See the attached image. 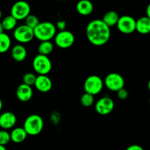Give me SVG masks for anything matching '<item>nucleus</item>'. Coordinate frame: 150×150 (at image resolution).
<instances>
[{
  "label": "nucleus",
  "mask_w": 150,
  "mask_h": 150,
  "mask_svg": "<svg viewBox=\"0 0 150 150\" xmlns=\"http://www.w3.org/2000/svg\"><path fill=\"white\" fill-rule=\"evenodd\" d=\"M23 128L29 136H37L41 133L44 128V120L38 114H32L26 117Z\"/></svg>",
  "instance_id": "7ed1b4c3"
},
{
  "label": "nucleus",
  "mask_w": 150,
  "mask_h": 150,
  "mask_svg": "<svg viewBox=\"0 0 150 150\" xmlns=\"http://www.w3.org/2000/svg\"><path fill=\"white\" fill-rule=\"evenodd\" d=\"M80 103L84 107H91L94 103V97L88 93H84L81 96Z\"/></svg>",
  "instance_id": "b1692460"
},
{
  "label": "nucleus",
  "mask_w": 150,
  "mask_h": 150,
  "mask_svg": "<svg viewBox=\"0 0 150 150\" xmlns=\"http://www.w3.org/2000/svg\"><path fill=\"white\" fill-rule=\"evenodd\" d=\"M34 30L25 24L16 26L13 30V38L19 43L29 42L34 38Z\"/></svg>",
  "instance_id": "0eeeda50"
},
{
  "label": "nucleus",
  "mask_w": 150,
  "mask_h": 150,
  "mask_svg": "<svg viewBox=\"0 0 150 150\" xmlns=\"http://www.w3.org/2000/svg\"><path fill=\"white\" fill-rule=\"evenodd\" d=\"M27 136L23 127H16L10 133V139L14 143L20 144L24 142Z\"/></svg>",
  "instance_id": "a211bd4d"
},
{
  "label": "nucleus",
  "mask_w": 150,
  "mask_h": 150,
  "mask_svg": "<svg viewBox=\"0 0 150 150\" xmlns=\"http://www.w3.org/2000/svg\"><path fill=\"white\" fill-rule=\"evenodd\" d=\"M1 16H2V13H1V10H0V19H1Z\"/></svg>",
  "instance_id": "f704fd0d"
},
{
  "label": "nucleus",
  "mask_w": 150,
  "mask_h": 150,
  "mask_svg": "<svg viewBox=\"0 0 150 150\" xmlns=\"http://www.w3.org/2000/svg\"><path fill=\"white\" fill-rule=\"evenodd\" d=\"M104 84L112 92H118L124 86V79L117 73H110L104 79Z\"/></svg>",
  "instance_id": "1a4fd4ad"
},
{
  "label": "nucleus",
  "mask_w": 150,
  "mask_h": 150,
  "mask_svg": "<svg viewBox=\"0 0 150 150\" xmlns=\"http://www.w3.org/2000/svg\"><path fill=\"white\" fill-rule=\"evenodd\" d=\"M33 95L32 89L30 86L22 83L16 89V97L21 102H28L31 100Z\"/></svg>",
  "instance_id": "4468645a"
},
{
  "label": "nucleus",
  "mask_w": 150,
  "mask_h": 150,
  "mask_svg": "<svg viewBox=\"0 0 150 150\" xmlns=\"http://www.w3.org/2000/svg\"><path fill=\"white\" fill-rule=\"evenodd\" d=\"M35 87L39 92L46 93L49 92L52 88V81L47 76H39L36 78L35 83Z\"/></svg>",
  "instance_id": "ddd939ff"
},
{
  "label": "nucleus",
  "mask_w": 150,
  "mask_h": 150,
  "mask_svg": "<svg viewBox=\"0 0 150 150\" xmlns=\"http://www.w3.org/2000/svg\"><path fill=\"white\" fill-rule=\"evenodd\" d=\"M76 9L81 16H89L94 11V4L90 0H80L76 4Z\"/></svg>",
  "instance_id": "2eb2a0df"
},
{
  "label": "nucleus",
  "mask_w": 150,
  "mask_h": 150,
  "mask_svg": "<svg viewBox=\"0 0 150 150\" xmlns=\"http://www.w3.org/2000/svg\"><path fill=\"white\" fill-rule=\"evenodd\" d=\"M31 7L25 1H18L13 4L10 10V15L17 21L25 20L30 15Z\"/></svg>",
  "instance_id": "423d86ee"
},
{
  "label": "nucleus",
  "mask_w": 150,
  "mask_h": 150,
  "mask_svg": "<svg viewBox=\"0 0 150 150\" xmlns=\"http://www.w3.org/2000/svg\"><path fill=\"white\" fill-rule=\"evenodd\" d=\"M56 29L59 30V32L66 30V23L64 20H58L56 23Z\"/></svg>",
  "instance_id": "cd10ccee"
},
{
  "label": "nucleus",
  "mask_w": 150,
  "mask_h": 150,
  "mask_svg": "<svg viewBox=\"0 0 150 150\" xmlns=\"http://www.w3.org/2000/svg\"><path fill=\"white\" fill-rule=\"evenodd\" d=\"M146 16L150 18V3L147 5L146 9Z\"/></svg>",
  "instance_id": "c756f323"
},
{
  "label": "nucleus",
  "mask_w": 150,
  "mask_h": 150,
  "mask_svg": "<svg viewBox=\"0 0 150 150\" xmlns=\"http://www.w3.org/2000/svg\"><path fill=\"white\" fill-rule=\"evenodd\" d=\"M83 86L85 93L90 94L94 96V95H98L102 90L103 86H104V81L99 76L93 75V76H88L85 79Z\"/></svg>",
  "instance_id": "39448f33"
},
{
  "label": "nucleus",
  "mask_w": 150,
  "mask_h": 150,
  "mask_svg": "<svg viewBox=\"0 0 150 150\" xmlns=\"http://www.w3.org/2000/svg\"><path fill=\"white\" fill-rule=\"evenodd\" d=\"M147 86H148V89H149V90L150 91V80L149 81H148V84H147Z\"/></svg>",
  "instance_id": "72a5a7b5"
},
{
  "label": "nucleus",
  "mask_w": 150,
  "mask_h": 150,
  "mask_svg": "<svg viewBox=\"0 0 150 150\" xmlns=\"http://www.w3.org/2000/svg\"><path fill=\"white\" fill-rule=\"evenodd\" d=\"M25 23L24 24L26 26H29V28H31L32 29H35L37 26H38V24L40 23L39 19L35 15H29L27 17L25 18Z\"/></svg>",
  "instance_id": "5701e85b"
},
{
  "label": "nucleus",
  "mask_w": 150,
  "mask_h": 150,
  "mask_svg": "<svg viewBox=\"0 0 150 150\" xmlns=\"http://www.w3.org/2000/svg\"><path fill=\"white\" fill-rule=\"evenodd\" d=\"M135 31L142 35L150 33V18L146 16L140 17L138 20H136Z\"/></svg>",
  "instance_id": "f3484780"
},
{
  "label": "nucleus",
  "mask_w": 150,
  "mask_h": 150,
  "mask_svg": "<svg viewBox=\"0 0 150 150\" xmlns=\"http://www.w3.org/2000/svg\"><path fill=\"white\" fill-rule=\"evenodd\" d=\"M32 67L39 76H47L51 70L52 64L48 56L38 54L33 59Z\"/></svg>",
  "instance_id": "20e7f679"
},
{
  "label": "nucleus",
  "mask_w": 150,
  "mask_h": 150,
  "mask_svg": "<svg viewBox=\"0 0 150 150\" xmlns=\"http://www.w3.org/2000/svg\"><path fill=\"white\" fill-rule=\"evenodd\" d=\"M56 34L55 25L49 21L40 22L38 26L34 29V36L41 42L50 41L55 37Z\"/></svg>",
  "instance_id": "f03ea898"
},
{
  "label": "nucleus",
  "mask_w": 150,
  "mask_h": 150,
  "mask_svg": "<svg viewBox=\"0 0 150 150\" xmlns=\"http://www.w3.org/2000/svg\"><path fill=\"white\" fill-rule=\"evenodd\" d=\"M17 21L16 18L13 17L11 15L5 16L4 18L1 21V24H2L4 30L5 31H11L14 30L16 28V25H17Z\"/></svg>",
  "instance_id": "aec40b11"
},
{
  "label": "nucleus",
  "mask_w": 150,
  "mask_h": 150,
  "mask_svg": "<svg viewBox=\"0 0 150 150\" xmlns=\"http://www.w3.org/2000/svg\"><path fill=\"white\" fill-rule=\"evenodd\" d=\"M114 108V101L109 97L100 98L95 105V110L100 115H107L113 111Z\"/></svg>",
  "instance_id": "9b49d317"
},
{
  "label": "nucleus",
  "mask_w": 150,
  "mask_h": 150,
  "mask_svg": "<svg viewBox=\"0 0 150 150\" xmlns=\"http://www.w3.org/2000/svg\"><path fill=\"white\" fill-rule=\"evenodd\" d=\"M149 105H150V98H149Z\"/></svg>",
  "instance_id": "c9c22d12"
},
{
  "label": "nucleus",
  "mask_w": 150,
  "mask_h": 150,
  "mask_svg": "<svg viewBox=\"0 0 150 150\" xmlns=\"http://www.w3.org/2000/svg\"><path fill=\"white\" fill-rule=\"evenodd\" d=\"M17 122L16 116L11 111H5L0 114V127L6 130L11 129L16 125Z\"/></svg>",
  "instance_id": "f8f14e48"
},
{
  "label": "nucleus",
  "mask_w": 150,
  "mask_h": 150,
  "mask_svg": "<svg viewBox=\"0 0 150 150\" xmlns=\"http://www.w3.org/2000/svg\"><path fill=\"white\" fill-rule=\"evenodd\" d=\"M54 50V45L51 41H44L41 42L38 47V54L44 56H48Z\"/></svg>",
  "instance_id": "412c9836"
},
{
  "label": "nucleus",
  "mask_w": 150,
  "mask_h": 150,
  "mask_svg": "<svg viewBox=\"0 0 150 150\" xmlns=\"http://www.w3.org/2000/svg\"><path fill=\"white\" fill-rule=\"evenodd\" d=\"M119 18H120V16L118 14L117 12L114 11V10H110L103 16L101 20L107 26L110 28L111 26L117 25Z\"/></svg>",
  "instance_id": "6ab92c4d"
},
{
  "label": "nucleus",
  "mask_w": 150,
  "mask_h": 150,
  "mask_svg": "<svg viewBox=\"0 0 150 150\" xmlns=\"http://www.w3.org/2000/svg\"><path fill=\"white\" fill-rule=\"evenodd\" d=\"M128 92L126 89L123 88V89H120L117 92V96L118 98H119L121 100H126V98H128Z\"/></svg>",
  "instance_id": "bb28decb"
},
{
  "label": "nucleus",
  "mask_w": 150,
  "mask_h": 150,
  "mask_svg": "<svg viewBox=\"0 0 150 150\" xmlns=\"http://www.w3.org/2000/svg\"><path fill=\"white\" fill-rule=\"evenodd\" d=\"M11 46V39L6 33L0 34V54H4L10 49Z\"/></svg>",
  "instance_id": "4be33fe9"
},
{
  "label": "nucleus",
  "mask_w": 150,
  "mask_h": 150,
  "mask_svg": "<svg viewBox=\"0 0 150 150\" xmlns=\"http://www.w3.org/2000/svg\"><path fill=\"white\" fill-rule=\"evenodd\" d=\"M2 106H3V103H2V100H1V99L0 98V111H1V109H2Z\"/></svg>",
  "instance_id": "2f4dec72"
},
{
  "label": "nucleus",
  "mask_w": 150,
  "mask_h": 150,
  "mask_svg": "<svg viewBox=\"0 0 150 150\" xmlns=\"http://www.w3.org/2000/svg\"><path fill=\"white\" fill-rule=\"evenodd\" d=\"M110 29L101 19H95L88 23L86 27V36L92 45L101 46L109 41Z\"/></svg>",
  "instance_id": "f257e3e1"
},
{
  "label": "nucleus",
  "mask_w": 150,
  "mask_h": 150,
  "mask_svg": "<svg viewBox=\"0 0 150 150\" xmlns=\"http://www.w3.org/2000/svg\"><path fill=\"white\" fill-rule=\"evenodd\" d=\"M11 56L13 59L16 62H23L27 56L26 48L22 44L14 45L11 50Z\"/></svg>",
  "instance_id": "dca6fc26"
},
{
  "label": "nucleus",
  "mask_w": 150,
  "mask_h": 150,
  "mask_svg": "<svg viewBox=\"0 0 150 150\" xmlns=\"http://www.w3.org/2000/svg\"><path fill=\"white\" fill-rule=\"evenodd\" d=\"M126 150H144V148L142 146H141L140 145H137V144H133L131 145V146H128L126 148Z\"/></svg>",
  "instance_id": "c85d7f7f"
},
{
  "label": "nucleus",
  "mask_w": 150,
  "mask_h": 150,
  "mask_svg": "<svg viewBox=\"0 0 150 150\" xmlns=\"http://www.w3.org/2000/svg\"><path fill=\"white\" fill-rule=\"evenodd\" d=\"M10 141V133L7 130H0V145L5 146V145H7Z\"/></svg>",
  "instance_id": "a878e982"
},
{
  "label": "nucleus",
  "mask_w": 150,
  "mask_h": 150,
  "mask_svg": "<svg viewBox=\"0 0 150 150\" xmlns=\"http://www.w3.org/2000/svg\"><path fill=\"white\" fill-rule=\"evenodd\" d=\"M0 150H7V149H6V147L4 146L0 145Z\"/></svg>",
  "instance_id": "473e14b6"
},
{
  "label": "nucleus",
  "mask_w": 150,
  "mask_h": 150,
  "mask_svg": "<svg viewBox=\"0 0 150 150\" xmlns=\"http://www.w3.org/2000/svg\"><path fill=\"white\" fill-rule=\"evenodd\" d=\"M56 45L62 49H67L74 45L75 37L71 32L68 30L58 32L54 37Z\"/></svg>",
  "instance_id": "6e6552de"
},
{
  "label": "nucleus",
  "mask_w": 150,
  "mask_h": 150,
  "mask_svg": "<svg viewBox=\"0 0 150 150\" xmlns=\"http://www.w3.org/2000/svg\"><path fill=\"white\" fill-rule=\"evenodd\" d=\"M4 28H3L2 26V24H1V23L0 22V34H2L4 33Z\"/></svg>",
  "instance_id": "7c9ffc66"
},
{
  "label": "nucleus",
  "mask_w": 150,
  "mask_h": 150,
  "mask_svg": "<svg viewBox=\"0 0 150 150\" xmlns=\"http://www.w3.org/2000/svg\"><path fill=\"white\" fill-rule=\"evenodd\" d=\"M117 28L123 34H131L135 31L136 20L130 16H120L117 23Z\"/></svg>",
  "instance_id": "9d476101"
},
{
  "label": "nucleus",
  "mask_w": 150,
  "mask_h": 150,
  "mask_svg": "<svg viewBox=\"0 0 150 150\" xmlns=\"http://www.w3.org/2000/svg\"><path fill=\"white\" fill-rule=\"evenodd\" d=\"M37 76L32 73H26L23 76V83L32 86L35 85Z\"/></svg>",
  "instance_id": "393cba45"
}]
</instances>
